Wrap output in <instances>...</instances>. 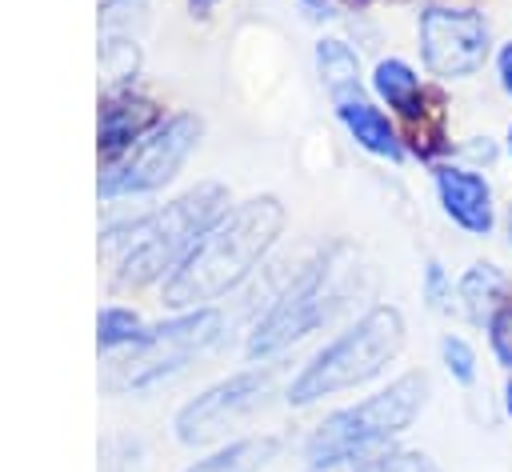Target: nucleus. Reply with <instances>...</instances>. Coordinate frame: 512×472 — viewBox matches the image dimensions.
Here are the masks:
<instances>
[{
  "label": "nucleus",
  "instance_id": "11",
  "mask_svg": "<svg viewBox=\"0 0 512 472\" xmlns=\"http://www.w3.org/2000/svg\"><path fill=\"white\" fill-rule=\"evenodd\" d=\"M160 124V112L152 100H140L132 92H116L100 108V152L104 160H120L140 136H148Z\"/></svg>",
  "mask_w": 512,
  "mask_h": 472
},
{
  "label": "nucleus",
  "instance_id": "28",
  "mask_svg": "<svg viewBox=\"0 0 512 472\" xmlns=\"http://www.w3.org/2000/svg\"><path fill=\"white\" fill-rule=\"evenodd\" d=\"M304 4H308V8H328L332 0H304Z\"/></svg>",
  "mask_w": 512,
  "mask_h": 472
},
{
  "label": "nucleus",
  "instance_id": "30",
  "mask_svg": "<svg viewBox=\"0 0 512 472\" xmlns=\"http://www.w3.org/2000/svg\"><path fill=\"white\" fill-rule=\"evenodd\" d=\"M508 232H512V212H508Z\"/></svg>",
  "mask_w": 512,
  "mask_h": 472
},
{
  "label": "nucleus",
  "instance_id": "13",
  "mask_svg": "<svg viewBox=\"0 0 512 472\" xmlns=\"http://www.w3.org/2000/svg\"><path fill=\"white\" fill-rule=\"evenodd\" d=\"M316 68H320V80L336 104L360 96V60L344 40H332V36L320 40L316 44Z\"/></svg>",
  "mask_w": 512,
  "mask_h": 472
},
{
  "label": "nucleus",
  "instance_id": "9",
  "mask_svg": "<svg viewBox=\"0 0 512 472\" xmlns=\"http://www.w3.org/2000/svg\"><path fill=\"white\" fill-rule=\"evenodd\" d=\"M268 392V372H236L176 412V440L180 444H208L236 420H244Z\"/></svg>",
  "mask_w": 512,
  "mask_h": 472
},
{
  "label": "nucleus",
  "instance_id": "15",
  "mask_svg": "<svg viewBox=\"0 0 512 472\" xmlns=\"http://www.w3.org/2000/svg\"><path fill=\"white\" fill-rule=\"evenodd\" d=\"M372 88H376V96H380L388 108H396V112H404V116L424 112V108H420V104H424L420 76H416L404 60H396V56L376 64V72H372Z\"/></svg>",
  "mask_w": 512,
  "mask_h": 472
},
{
  "label": "nucleus",
  "instance_id": "2",
  "mask_svg": "<svg viewBox=\"0 0 512 472\" xmlns=\"http://www.w3.org/2000/svg\"><path fill=\"white\" fill-rule=\"evenodd\" d=\"M228 192L224 184H196L192 192L176 196L172 204L116 224L104 232V256L112 260V276L120 284H152L164 268H176L200 232L224 212Z\"/></svg>",
  "mask_w": 512,
  "mask_h": 472
},
{
  "label": "nucleus",
  "instance_id": "4",
  "mask_svg": "<svg viewBox=\"0 0 512 472\" xmlns=\"http://www.w3.org/2000/svg\"><path fill=\"white\" fill-rule=\"evenodd\" d=\"M404 348V316L392 304L364 312L352 328L328 340L288 384V404H316L332 392L368 384Z\"/></svg>",
  "mask_w": 512,
  "mask_h": 472
},
{
  "label": "nucleus",
  "instance_id": "25",
  "mask_svg": "<svg viewBox=\"0 0 512 472\" xmlns=\"http://www.w3.org/2000/svg\"><path fill=\"white\" fill-rule=\"evenodd\" d=\"M496 76H500V88L512 96V40L500 48V56H496Z\"/></svg>",
  "mask_w": 512,
  "mask_h": 472
},
{
  "label": "nucleus",
  "instance_id": "19",
  "mask_svg": "<svg viewBox=\"0 0 512 472\" xmlns=\"http://www.w3.org/2000/svg\"><path fill=\"white\" fill-rule=\"evenodd\" d=\"M144 24V0H104L100 4V36H128Z\"/></svg>",
  "mask_w": 512,
  "mask_h": 472
},
{
  "label": "nucleus",
  "instance_id": "29",
  "mask_svg": "<svg viewBox=\"0 0 512 472\" xmlns=\"http://www.w3.org/2000/svg\"><path fill=\"white\" fill-rule=\"evenodd\" d=\"M508 156H512V128H508Z\"/></svg>",
  "mask_w": 512,
  "mask_h": 472
},
{
  "label": "nucleus",
  "instance_id": "10",
  "mask_svg": "<svg viewBox=\"0 0 512 472\" xmlns=\"http://www.w3.org/2000/svg\"><path fill=\"white\" fill-rule=\"evenodd\" d=\"M436 196H440L444 216L456 228H464L468 236H488L492 232L496 208H492V188L480 172L460 168V164L436 168Z\"/></svg>",
  "mask_w": 512,
  "mask_h": 472
},
{
  "label": "nucleus",
  "instance_id": "24",
  "mask_svg": "<svg viewBox=\"0 0 512 472\" xmlns=\"http://www.w3.org/2000/svg\"><path fill=\"white\" fill-rule=\"evenodd\" d=\"M380 456H384V452H364V456H340V460H320V464H312L308 472H372Z\"/></svg>",
  "mask_w": 512,
  "mask_h": 472
},
{
  "label": "nucleus",
  "instance_id": "5",
  "mask_svg": "<svg viewBox=\"0 0 512 472\" xmlns=\"http://www.w3.org/2000/svg\"><path fill=\"white\" fill-rule=\"evenodd\" d=\"M424 392L428 380L408 372L400 380H392L388 388L364 396L360 404H348L340 412H332L312 436H308V460H340V456H364V452H380L396 432H404L416 412L424 408Z\"/></svg>",
  "mask_w": 512,
  "mask_h": 472
},
{
  "label": "nucleus",
  "instance_id": "8",
  "mask_svg": "<svg viewBox=\"0 0 512 472\" xmlns=\"http://www.w3.org/2000/svg\"><path fill=\"white\" fill-rule=\"evenodd\" d=\"M488 48V20L476 8H428L420 16V56L436 76H472Z\"/></svg>",
  "mask_w": 512,
  "mask_h": 472
},
{
  "label": "nucleus",
  "instance_id": "26",
  "mask_svg": "<svg viewBox=\"0 0 512 472\" xmlns=\"http://www.w3.org/2000/svg\"><path fill=\"white\" fill-rule=\"evenodd\" d=\"M212 4H216V0H188V8H192V12H208Z\"/></svg>",
  "mask_w": 512,
  "mask_h": 472
},
{
  "label": "nucleus",
  "instance_id": "1",
  "mask_svg": "<svg viewBox=\"0 0 512 472\" xmlns=\"http://www.w3.org/2000/svg\"><path fill=\"white\" fill-rule=\"evenodd\" d=\"M280 228L284 208L276 196H252L244 204L224 208L164 280V304L176 312L208 308V300L236 288L264 260Z\"/></svg>",
  "mask_w": 512,
  "mask_h": 472
},
{
  "label": "nucleus",
  "instance_id": "14",
  "mask_svg": "<svg viewBox=\"0 0 512 472\" xmlns=\"http://www.w3.org/2000/svg\"><path fill=\"white\" fill-rule=\"evenodd\" d=\"M276 448H280L276 436H244V440H232L220 452L196 460L184 472H260L276 456Z\"/></svg>",
  "mask_w": 512,
  "mask_h": 472
},
{
  "label": "nucleus",
  "instance_id": "12",
  "mask_svg": "<svg viewBox=\"0 0 512 472\" xmlns=\"http://www.w3.org/2000/svg\"><path fill=\"white\" fill-rule=\"evenodd\" d=\"M336 112H340V124L348 128V136H352L364 152L384 156V160H400V136H396L392 120H388L376 104H368L364 96H356V100L336 104Z\"/></svg>",
  "mask_w": 512,
  "mask_h": 472
},
{
  "label": "nucleus",
  "instance_id": "21",
  "mask_svg": "<svg viewBox=\"0 0 512 472\" xmlns=\"http://www.w3.org/2000/svg\"><path fill=\"white\" fill-rule=\"evenodd\" d=\"M488 344L496 352V360L504 368H512V300H504L492 316H488Z\"/></svg>",
  "mask_w": 512,
  "mask_h": 472
},
{
  "label": "nucleus",
  "instance_id": "7",
  "mask_svg": "<svg viewBox=\"0 0 512 472\" xmlns=\"http://www.w3.org/2000/svg\"><path fill=\"white\" fill-rule=\"evenodd\" d=\"M196 140H200V120L196 116L180 112V116L160 120L120 160H112L104 168L100 196L104 200H116V196H140V192L164 188L180 172V164L188 160V152L196 148Z\"/></svg>",
  "mask_w": 512,
  "mask_h": 472
},
{
  "label": "nucleus",
  "instance_id": "3",
  "mask_svg": "<svg viewBox=\"0 0 512 472\" xmlns=\"http://www.w3.org/2000/svg\"><path fill=\"white\" fill-rule=\"evenodd\" d=\"M356 252L348 244H332L328 252H320L288 288L284 296L264 312V320L252 328L248 336V356L264 360L284 352L288 344L304 340L308 332H316L320 324H328L352 296L356 284Z\"/></svg>",
  "mask_w": 512,
  "mask_h": 472
},
{
  "label": "nucleus",
  "instance_id": "22",
  "mask_svg": "<svg viewBox=\"0 0 512 472\" xmlns=\"http://www.w3.org/2000/svg\"><path fill=\"white\" fill-rule=\"evenodd\" d=\"M424 300H428L436 312H444L448 300H452V284H448V276H444V268H440L436 260L424 264Z\"/></svg>",
  "mask_w": 512,
  "mask_h": 472
},
{
  "label": "nucleus",
  "instance_id": "18",
  "mask_svg": "<svg viewBox=\"0 0 512 472\" xmlns=\"http://www.w3.org/2000/svg\"><path fill=\"white\" fill-rule=\"evenodd\" d=\"M100 64H104V76L108 80H132L136 76V64H140V48L136 40L128 36H100Z\"/></svg>",
  "mask_w": 512,
  "mask_h": 472
},
{
  "label": "nucleus",
  "instance_id": "17",
  "mask_svg": "<svg viewBox=\"0 0 512 472\" xmlns=\"http://www.w3.org/2000/svg\"><path fill=\"white\" fill-rule=\"evenodd\" d=\"M96 340H100V348L104 352H112V348H120V344H136L140 336H144V324H140V316L132 312V308H104L100 312V320H96Z\"/></svg>",
  "mask_w": 512,
  "mask_h": 472
},
{
  "label": "nucleus",
  "instance_id": "20",
  "mask_svg": "<svg viewBox=\"0 0 512 472\" xmlns=\"http://www.w3.org/2000/svg\"><path fill=\"white\" fill-rule=\"evenodd\" d=\"M440 360H444V368H448V376H452L456 384H472V380H476V352L468 348V340L444 336V340H440Z\"/></svg>",
  "mask_w": 512,
  "mask_h": 472
},
{
  "label": "nucleus",
  "instance_id": "6",
  "mask_svg": "<svg viewBox=\"0 0 512 472\" xmlns=\"http://www.w3.org/2000/svg\"><path fill=\"white\" fill-rule=\"evenodd\" d=\"M220 336V312L216 308H188L156 328H144V336L132 344L124 360H116L112 388H152L180 372L196 352H204Z\"/></svg>",
  "mask_w": 512,
  "mask_h": 472
},
{
  "label": "nucleus",
  "instance_id": "16",
  "mask_svg": "<svg viewBox=\"0 0 512 472\" xmlns=\"http://www.w3.org/2000/svg\"><path fill=\"white\" fill-rule=\"evenodd\" d=\"M504 296H508V276L496 264H472L460 276V304L472 320L492 316L504 304Z\"/></svg>",
  "mask_w": 512,
  "mask_h": 472
},
{
  "label": "nucleus",
  "instance_id": "27",
  "mask_svg": "<svg viewBox=\"0 0 512 472\" xmlns=\"http://www.w3.org/2000/svg\"><path fill=\"white\" fill-rule=\"evenodd\" d=\"M504 404H508V420H512V380L504 384Z\"/></svg>",
  "mask_w": 512,
  "mask_h": 472
},
{
  "label": "nucleus",
  "instance_id": "23",
  "mask_svg": "<svg viewBox=\"0 0 512 472\" xmlns=\"http://www.w3.org/2000/svg\"><path fill=\"white\" fill-rule=\"evenodd\" d=\"M372 472H440V468L420 452H388V456L376 460Z\"/></svg>",
  "mask_w": 512,
  "mask_h": 472
}]
</instances>
